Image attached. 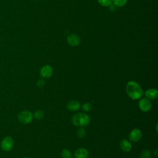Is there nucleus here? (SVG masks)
<instances>
[{
    "label": "nucleus",
    "instance_id": "6",
    "mask_svg": "<svg viewBox=\"0 0 158 158\" xmlns=\"http://www.w3.org/2000/svg\"><path fill=\"white\" fill-rule=\"evenodd\" d=\"M142 137V132L138 128L133 129L128 135L129 140L133 143H136L139 141Z\"/></svg>",
    "mask_w": 158,
    "mask_h": 158
},
{
    "label": "nucleus",
    "instance_id": "9",
    "mask_svg": "<svg viewBox=\"0 0 158 158\" xmlns=\"http://www.w3.org/2000/svg\"><path fill=\"white\" fill-rule=\"evenodd\" d=\"M144 94L148 99L154 100L158 98V91L156 88H149L145 91Z\"/></svg>",
    "mask_w": 158,
    "mask_h": 158
},
{
    "label": "nucleus",
    "instance_id": "12",
    "mask_svg": "<svg viewBox=\"0 0 158 158\" xmlns=\"http://www.w3.org/2000/svg\"><path fill=\"white\" fill-rule=\"evenodd\" d=\"M120 148L124 152H129L132 148L131 144L128 139H122L120 142Z\"/></svg>",
    "mask_w": 158,
    "mask_h": 158
},
{
    "label": "nucleus",
    "instance_id": "19",
    "mask_svg": "<svg viewBox=\"0 0 158 158\" xmlns=\"http://www.w3.org/2000/svg\"><path fill=\"white\" fill-rule=\"evenodd\" d=\"M82 109L85 112H89L92 109V105L89 102H85L82 105Z\"/></svg>",
    "mask_w": 158,
    "mask_h": 158
},
{
    "label": "nucleus",
    "instance_id": "3",
    "mask_svg": "<svg viewBox=\"0 0 158 158\" xmlns=\"http://www.w3.org/2000/svg\"><path fill=\"white\" fill-rule=\"evenodd\" d=\"M33 114L28 110H22L18 114L17 118L20 122L23 124H28L33 120Z\"/></svg>",
    "mask_w": 158,
    "mask_h": 158
},
{
    "label": "nucleus",
    "instance_id": "13",
    "mask_svg": "<svg viewBox=\"0 0 158 158\" xmlns=\"http://www.w3.org/2000/svg\"><path fill=\"white\" fill-rule=\"evenodd\" d=\"M127 0H112L113 5L118 7H123L127 4Z\"/></svg>",
    "mask_w": 158,
    "mask_h": 158
},
{
    "label": "nucleus",
    "instance_id": "22",
    "mask_svg": "<svg viewBox=\"0 0 158 158\" xmlns=\"http://www.w3.org/2000/svg\"><path fill=\"white\" fill-rule=\"evenodd\" d=\"M23 158H29V157H23Z\"/></svg>",
    "mask_w": 158,
    "mask_h": 158
},
{
    "label": "nucleus",
    "instance_id": "1",
    "mask_svg": "<svg viewBox=\"0 0 158 158\" xmlns=\"http://www.w3.org/2000/svg\"><path fill=\"white\" fill-rule=\"evenodd\" d=\"M125 90L127 95L133 100L141 98L144 94L141 86L135 81H128L126 85Z\"/></svg>",
    "mask_w": 158,
    "mask_h": 158
},
{
    "label": "nucleus",
    "instance_id": "2",
    "mask_svg": "<svg viewBox=\"0 0 158 158\" xmlns=\"http://www.w3.org/2000/svg\"><path fill=\"white\" fill-rule=\"evenodd\" d=\"M71 122L75 126L84 127L89 123L90 117L86 113L78 112L72 117Z\"/></svg>",
    "mask_w": 158,
    "mask_h": 158
},
{
    "label": "nucleus",
    "instance_id": "20",
    "mask_svg": "<svg viewBox=\"0 0 158 158\" xmlns=\"http://www.w3.org/2000/svg\"><path fill=\"white\" fill-rule=\"evenodd\" d=\"M44 85H45V81L43 79H39V80H37L36 85L38 86V87L42 88L44 86Z\"/></svg>",
    "mask_w": 158,
    "mask_h": 158
},
{
    "label": "nucleus",
    "instance_id": "8",
    "mask_svg": "<svg viewBox=\"0 0 158 158\" xmlns=\"http://www.w3.org/2000/svg\"><path fill=\"white\" fill-rule=\"evenodd\" d=\"M40 73L43 78H48L52 75L53 69L49 65H45L41 68Z\"/></svg>",
    "mask_w": 158,
    "mask_h": 158
},
{
    "label": "nucleus",
    "instance_id": "18",
    "mask_svg": "<svg viewBox=\"0 0 158 158\" xmlns=\"http://www.w3.org/2000/svg\"><path fill=\"white\" fill-rule=\"evenodd\" d=\"M98 2L103 7H108L111 5L112 0H98Z\"/></svg>",
    "mask_w": 158,
    "mask_h": 158
},
{
    "label": "nucleus",
    "instance_id": "14",
    "mask_svg": "<svg viewBox=\"0 0 158 158\" xmlns=\"http://www.w3.org/2000/svg\"><path fill=\"white\" fill-rule=\"evenodd\" d=\"M77 136L78 138H83L84 137H85L86 135V130L83 127H80L77 132Z\"/></svg>",
    "mask_w": 158,
    "mask_h": 158
},
{
    "label": "nucleus",
    "instance_id": "11",
    "mask_svg": "<svg viewBox=\"0 0 158 158\" xmlns=\"http://www.w3.org/2000/svg\"><path fill=\"white\" fill-rule=\"evenodd\" d=\"M88 151L84 148H80L77 149L74 154L75 158H88Z\"/></svg>",
    "mask_w": 158,
    "mask_h": 158
},
{
    "label": "nucleus",
    "instance_id": "21",
    "mask_svg": "<svg viewBox=\"0 0 158 158\" xmlns=\"http://www.w3.org/2000/svg\"><path fill=\"white\" fill-rule=\"evenodd\" d=\"M154 154L156 156H157V150H155V151H154Z\"/></svg>",
    "mask_w": 158,
    "mask_h": 158
},
{
    "label": "nucleus",
    "instance_id": "15",
    "mask_svg": "<svg viewBox=\"0 0 158 158\" xmlns=\"http://www.w3.org/2000/svg\"><path fill=\"white\" fill-rule=\"evenodd\" d=\"M61 156L62 158H72V154L69 149H64L61 152Z\"/></svg>",
    "mask_w": 158,
    "mask_h": 158
},
{
    "label": "nucleus",
    "instance_id": "17",
    "mask_svg": "<svg viewBox=\"0 0 158 158\" xmlns=\"http://www.w3.org/2000/svg\"><path fill=\"white\" fill-rule=\"evenodd\" d=\"M33 116L37 120H40L44 117V112L41 110H36Z\"/></svg>",
    "mask_w": 158,
    "mask_h": 158
},
{
    "label": "nucleus",
    "instance_id": "5",
    "mask_svg": "<svg viewBox=\"0 0 158 158\" xmlns=\"http://www.w3.org/2000/svg\"><path fill=\"white\" fill-rule=\"evenodd\" d=\"M138 106L142 112H148L151 109V102L147 98H143L139 100Z\"/></svg>",
    "mask_w": 158,
    "mask_h": 158
},
{
    "label": "nucleus",
    "instance_id": "16",
    "mask_svg": "<svg viewBox=\"0 0 158 158\" xmlns=\"http://www.w3.org/2000/svg\"><path fill=\"white\" fill-rule=\"evenodd\" d=\"M151 156V152L149 149H144L143 150L140 155L139 158H150Z\"/></svg>",
    "mask_w": 158,
    "mask_h": 158
},
{
    "label": "nucleus",
    "instance_id": "10",
    "mask_svg": "<svg viewBox=\"0 0 158 158\" xmlns=\"http://www.w3.org/2000/svg\"><path fill=\"white\" fill-rule=\"evenodd\" d=\"M80 107V103L77 100H71L67 104V108L68 110L75 112L77 111Z\"/></svg>",
    "mask_w": 158,
    "mask_h": 158
},
{
    "label": "nucleus",
    "instance_id": "7",
    "mask_svg": "<svg viewBox=\"0 0 158 158\" xmlns=\"http://www.w3.org/2000/svg\"><path fill=\"white\" fill-rule=\"evenodd\" d=\"M67 42L71 46H77L81 42V38L78 35L75 33H71L67 36Z\"/></svg>",
    "mask_w": 158,
    "mask_h": 158
},
{
    "label": "nucleus",
    "instance_id": "4",
    "mask_svg": "<svg viewBox=\"0 0 158 158\" xmlns=\"http://www.w3.org/2000/svg\"><path fill=\"white\" fill-rule=\"evenodd\" d=\"M14 144V141L11 136H6L1 141L0 146L2 151L8 152L12 149Z\"/></svg>",
    "mask_w": 158,
    "mask_h": 158
}]
</instances>
